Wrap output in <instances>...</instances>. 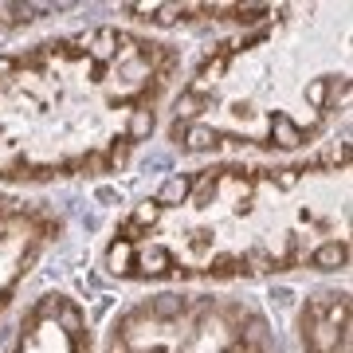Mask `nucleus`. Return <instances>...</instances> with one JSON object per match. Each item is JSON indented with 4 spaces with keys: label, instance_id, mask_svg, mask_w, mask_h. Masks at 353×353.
<instances>
[{
    "label": "nucleus",
    "instance_id": "7ed1b4c3",
    "mask_svg": "<svg viewBox=\"0 0 353 353\" xmlns=\"http://www.w3.org/2000/svg\"><path fill=\"white\" fill-rule=\"evenodd\" d=\"M181 299H176V294H161V299H157V303H153V314L157 318H173V314H181Z\"/></svg>",
    "mask_w": 353,
    "mask_h": 353
},
{
    "label": "nucleus",
    "instance_id": "f03ea898",
    "mask_svg": "<svg viewBox=\"0 0 353 353\" xmlns=\"http://www.w3.org/2000/svg\"><path fill=\"white\" fill-rule=\"evenodd\" d=\"M150 130H153V110H145V106L134 110V118H130V138L138 141V138H145Z\"/></svg>",
    "mask_w": 353,
    "mask_h": 353
},
{
    "label": "nucleus",
    "instance_id": "f257e3e1",
    "mask_svg": "<svg viewBox=\"0 0 353 353\" xmlns=\"http://www.w3.org/2000/svg\"><path fill=\"white\" fill-rule=\"evenodd\" d=\"M341 263H345V243H322L314 252V267H322V271H334Z\"/></svg>",
    "mask_w": 353,
    "mask_h": 353
}]
</instances>
